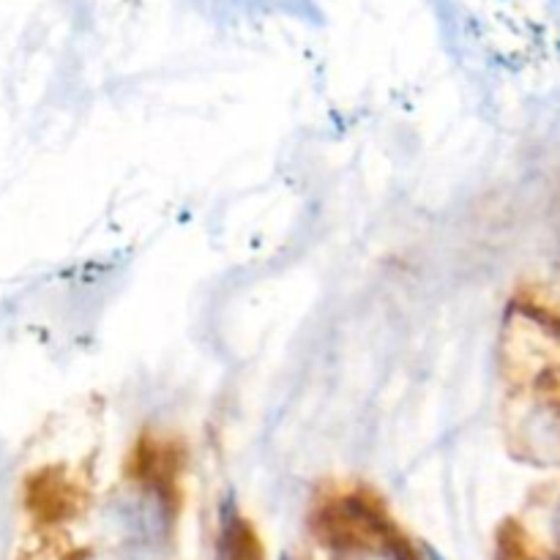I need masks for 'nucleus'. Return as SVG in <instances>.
Wrapping results in <instances>:
<instances>
[{
    "label": "nucleus",
    "mask_w": 560,
    "mask_h": 560,
    "mask_svg": "<svg viewBox=\"0 0 560 560\" xmlns=\"http://www.w3.org/2000/svg\"><path fill=\"white\" fill-rule=\"evenodd\" d=\"M350 560H413V558H410L408 552L399 550V547L386 545L381 552H361V556H355Z\"/></svg>",
    "instance_id": "nucleus-1"
}]
</instances>
